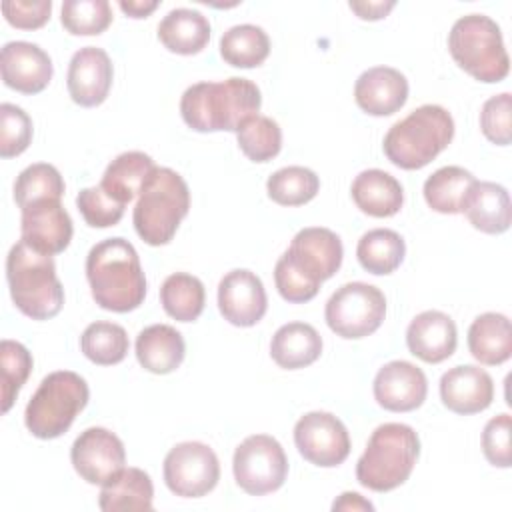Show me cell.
Here are the masks:
<instances>
[{
    "instance_id": "1",
    "label": "cell",
    "mask_w": 512,
    "mask_h": 512,
    "mask_svg": "<svg viewBox=\"0 0 512 512\" xmlns=\"http://www.w3.org/2000/svg\"><path fill=\"white\" fill-rule=\"evenodd\" d=\"M342 256V240L336 232L320 226L302 228L274 266L280 296L294 304L312 300L320 284L338 272Z\"/></svg>"
},
{
    "instance_id": "2",
    "label": "cell",
    "mask_w": 512,
    "mask_h": 512,
    "mask_svg": "<svg viewBox=\"0 0 512 512\" xmlns=\"http://www.w3.org/2000/svg\"><path fill=\"white\" fill-rule=\"evenodd\" d=\"M86 278L96 304L110 312L136 310L146 296V276L136 248L116 236L90 248Z\"/></svg>"
},
{
    "instance_id": "3",
    "label": "cell",
    "mask_w": 512,
    "mask_h": 512,
    "mask_svg": "<svg viewBox=\"0 0 512 512\" xmlns=\"http://www.w3.org/2000/svg\"><path fill=\"white\" fill-rule=\"evenodd\" d=\"M260 106V88L238 76L192 84L180 98L182 120L196 132H236L246 118L258 114Z\"/></svg>"
},
{
    "instance_id": "4",
    "label": "cell",
    "mask_w": 512,
    "mask_h": 512,
    "mask_svg": "<svg viewBox=\"0 0 512 512\" xmlns=\"http://www.w3.org/2000/svg\"><path fill=\"white\" fill-rule=\"evenodd\" d=\"M6 280L12 302L24 316L48 320L62 310L64 288L56 276L54 258L24 240L16 242L6 256Z\"/></svg>"
},
{
    "instance_id": "5",
    "label": "cell",
    "mask_w": 512,
    "mask_h": 512,
    "mask_svg": "<svg viewBox=\"0 0 512 512\" xmlns=\"http://www.w3.org/2000/svg\"><path fill=\"white\" fill-rule=\"evenodd\" d=\"M420 438L402 422L380 424L368 438L356 464V480L374 492H390L402 486L418 460Z\"/></svg>"
},
{
    "instance_id": "6",
    "label": "cell",
    "mask_w": 512,
    "mask_h": 512,
    "mask_svg": "<svg viewBox=\"0 0 512 512\" xmlns=\"http://www.w3.org/2000/svg\"><path fill=\"white\" fill-rule=\"evenodd\" d=\"M454 138V118L438 104H424L390 126L382 148L386 158L402 170L430 164Z\"/></svg>"
},
{
    "instance_id": "7",
    "label": "cell",
    "mask_w": 512,
    "mask_h": 512,
    "mask_svg": "<svg viewBox=\"0 0 512 512\" xmlns=\"http://www.w3.org/2000/svg\"><path fill=\"white\" fill-rule=\"evenodd\" d=\"M190 210V190L186 180L172 168L156 166L144 182L132 222L136 234L150 246L168 244Z\"/></svg>"
},
{
    "instance_id": "8",
    "label": "cell",
    "mask_w": 512,
    "mask_h": 512,
    "mask_svg": "<svg viewBox=\"0 0 512 512\" xmlns=\"http://www.w3.org/2000/svg\"><path fill=\"white\" fill-rule=\"evenodd\" d=\"M86 380L72 370H56L42 378L24 410L28 432L40 440H52L68 432L78 412L88 404Z\"/></svg>"
},
{
    "instance_id": "9",
    "label": "cell",
    "mask_w": 512,
    "mask_h": 512,
    "mask_svg": "<svg viewBox=\"0 0 512 512\" xmlns=\"http://www.w3.org/2000/svg\"><path fill=\"white\" fill-rule=\"evenodd\" d=\"M448 50L454 62L480 82L494 84L510 72L500 26L490 16L468 14L458 18L448 34Z\"/></svg>"
},
{
    "instance_id": "10",
    "label": "cell",
    "mask_w": 512,
    "mask_h": 512,
    "mask_svg": "<svg viewBox=\"0 0 512 512\" xmlns=\"http://www.w3.org/2000/svg\"><path fill=\"white\" fill-rule=\"evenodd\" d=\"M386 316V298L380 288L366 282L342 284L326 302L328 328L346 340L374 334Z\"/></svg>"
},
{
    "instance_id": "11",
    "label": "cell",
    "mask_w": 512,
    "mask_h": 512,
    "mask_svg": "<svg viewBox=\"0 0 512 512\" xmlns=\"http://www.w3.org/2000/svg\"><path fill=\"white\" fill-rule=\"evenodd\" d=\"M236 484L250 496H264L278 490L288 476V458L280 442L268 434L244 438L232 458Z\"/></svg>"
},
{
    "instance_id": "12",
    "label": "cell",
    "mask_w": 512,
    "mask_h": 512,
    "mask_svg": "<svg viewBox=\"0 0 512 512\" xmlns=\"http://www.w3.org/2000/svg\"><path fill=\"white\" fill-rule=\"evenodd\" d=\"M164 482L180 498H200L220 480L216 452L204 442H180L164 458Z\"/></svg>"
},
{
    "instance_id": "13",
    "label": "cell",
    "mask_w": 512,
    "mask_h": 512,
    "mask_svg": "<svg viewBox=\"0 0 512 512\" xmlns=\"http://www.w3.org/2000/svg\"><path fill=\"white\" fill-rule=\"evenodd\" d=\"M294 444L314 466L334 468L350 454V436L342 420L330 412H308L294 426Z\"/></svg>"
},
{
    "instance_id": "14",
    "label": "cell",
    "mask_w": 512,
    "mask_h": 512,
    "mask_svg": "<svg viewBox=\"0 0 512 512\" xmlns=\"http://www.w3.org/2000/svg\"><path fill=\"white\" fill-rule=\"evenodd\" d=\"M74 470L88 484H104L126 464V450L122 440L100 426L86 428L70 448Z\"/></svg>"
},
{
    "instance_id": "15",
    "label": "cell",
    "mask_w": 512,
    "mask_h": 512,
    "mask_svg": "<svg viewBox=\"0 0 512 512\" xmlns=\"http://www.w3.org/2000/svg\"><path fill=\"white\" fill-rule=\"evenodd\" d=\"M20 232V240L30 244L34 250L54 256L68 248L74 226L60 200L46 198L22 208Z\"/></svg>"
},
{
    "instance_id": "16",
    "label": "cell",
    "mask_w": 512,
    "mask_h": 512,
    "mask_svg": "<svg viewBox=\"0 0 512 512\" xmlns=\"http://www.w3.org/2000/svg\"><path fill=\"white\" fill-rule=\"evenodd\" d=\"M218 308L224 320L234 326L248 328L258 324L268 308L262 280L246 268L230 270L218 284Z\"/></svg>"
},
{
    "instance_id": "17",
    "label": "cell",
    "mask_w": 512,
    "mask_h": 512,
    "mask_svg": "<svg viewBox=\"0 0 512 512\" xmlns=\"http://www.w3.org/2000/svg\"><path fill=\"white\" fill-rule=\"evenodd\" d=\"M112 60L96 46H84L74 52L68 64L66 86L70 98L84 108H94L102 104L112 86Z\"/></svg>"
},
{
    "instance_id": "18",
    "label": "cell",
    "mask_w": 512,
    "mask_h": 512,
    "mask_svg": "<svg viewBox=\"0 0 512 512\" xmlns=\"http://www.w3.org/2000/svg\"><path fill=\"white\" fill-rule=\"evenodd\" d=\"M374 398L390 412H410L422 406L428 394V380L422 368L406 360L384 364L374 378Z\"/></svg>"
},
{
    "instance_id": "19",
    "label": "cell",
    "mask_w": 512,
    "mask_h": 512,
    "mask_svg": "<svg viewBox=\"0 0 512 512\" xmlns=\"http://www.w3.org/2000/svg\"><path fill=\"white\" fill-rule=\"evenodd\" d=\"M0 68L4 84L22 94L42 92L54 74L48 52L24 40L6 42L2 46Z\"/></svg>"
},
{
    "instance_id": "20",
    "label": "cell",
    "mask_w": 512,
    "mask_h": 512,
    "mask_svg": "<svg viewBox=\"0 0 512 512\" xmlns=\"http://www.w3.org/2000/svg\"><path fill=\"white\" fill-rule=\"evenodd\" d=\"M442 404L456 414H476L486 410L494 400L492 376L480 366L460 364L440 378Z\"/></svg>"
},
{
    "instance_id": "21",
    "label": "cell",
    "mask_w": 512,
    "mask_h": 512,
    "mask_svg": "<svg viewBox=\"0 0 512 512\" xmlns=\"http://www.w3.org/2000/svg\"><path fill=\"white\" fill-rule=\"evenodd\" d=\"M354 100L370 116H390L406 104L408 80L390 66L368 68L354 84Z\"/></svg>"
},
{
    "instance_id": "22",
    "label": "cell",
    "mask_w": 512,
    "mask_h": 512,
    "mask_svg": "<svg viewBox=\"0 0 512 512\" xmlns=\"http://www.w3.org/2000/svg\"><path fill=\"white\" fill-rule=\"evenodd\" d=\"M458 344L454 320L440 310L420 312L406 330V346L416 358L438 364L450 358Z\"/></svg>"
},
{
    "instance_id": "23",
    "label": "cell",
    "mask_w": 512,
    "mask_h": 512,
    "mask_svg": "<svg viewBox=\"0 0 512 512\" xmlns=\"http://www.w3.org/2000/svg\"><path fill=\"white\" fill-rule=\"evenodd\" d=\"M460 212L466 214L476 230L484 234H502L512 222L510 194L502 184L476 180L464 196Z\"/></svg>"
},
{
    "instance_id": "24",
    "label": "cell",
    "mask_w": 512,
    "mask_h": 512,
    "mask_svg": "<svg viewBox=\"0 0 512 512\" xmlns=\"http://www.w3.org/2000/svg\"><path fill=\"white\" fill-rule=\"evenodd\" d=\"M186 354L182 334L170 324L146 326L136 338V358L152 374L174 372Z\"/></svg>"
},
{
    "instance_id": "25",
    "label": "cell",
    "mask_w": 512,
    "mask_h": 512,
    "mask_svg": "<svg viewBox=\"0 0 512 512\" xmlns=\"http://www.w3.org/2000/svg\"><path fill=\"white\" fill-rule=\"evenodd\" d=\"M356 206L374 218L394 216L404 204L402 184L388 172L370 168L360 172L350 188Z\"/></svg>"
},
{
    "instance_id": "26",
    "label": "cell",
    "mask_w": 512,
    "mask_h": 512,
    "mask_svg": "<svg viewBox=\"0 0 512 512\" xmlns=\"http://www.w3.org/2000/svg\"><path fill=\"white\" fill-rule=\"evenodd\" d=\"M322 354V336L312 324L288 322L270 340L272 360L286 370H298L316 362Z\"/></svg>"
},
{
    "instance_id": "27",
    "label": "cell",
    "mask_w": 512,
    "mask_h": 512,
    "mask_svg": "<svg viewBox=\"0 0 512 512\" xmlns=\"http://www.w3.org/2000/svg\"><path fill=\"white\" fill-rule=\"evenodd\" d=\"M470 354L486 366L504 364L512 356V326L500 312H484L468 328Z\"/></svg>"
},
{
    "instance_id": "28",
    "label": "cell",
    "mask_w": 512,
    "mask_h": 512,
    "mask_svg": "<svg viewBox=\"0 0 512 512\" xmlns=\"http://www.w3.org/2000/svg\"><path fill=\"white\" fill-rule=\"evenodd\" d=\"M154 168L156 164L148 154L140 150L122 152L106 166L98 186L114 202L126 206L136 194H140L144 182Z\"/></svg>"
},
{
    "instance_id": "29",
    "label": "cell",
    "mask_w": 512,
    "mask_h": 512,
    "mask_svg": "<svg viewBox=\"0 0 512 512\" xmlns=\"http://www.w3.org/2000/svg\"><path fill=\"white\" fill-rule=\"evenodd\" d=\"M158 40L176 54H198L210 40L208 18L192 8H174L158 24Z\"/></svg>"
},
{
    "instance_id": "30",
    "label": "cell",
    "mask_w": 512,
    "mask_h": 512,
    "mask_svg": "<svg viewBox=\"0 0 512 512\" xmlns=\"http://www.w3.org/2000/svg\"><path fill=\"white\" fill-rule=\"evenodd\" d=\"M154 486L150 476L140 468H122L102 484L98 506L104 512L152 510Z\"/></svg>"
},
{
    "instance_id": "31",
    "label": "cell",
    "mask_w": 512,
    "mask_h": 512,
    "mask_svg": "<svg viewBox=\"0 0 512 512\" xmlns=\"http://www.w3.org/2000/svg\"><path fill=\"white\" fill-rule=\"evenodd\" d=\"M404 238L390 228H374L362 234L356 246V258L360 266L376 276L392 274L404 260Z\"/></svg>"
},
{
    "instance_id": "32",
    "label": "cell",
    "mask_w": 512,
    "mask_h": 512,
    "mask_svg": "<svg viewBox=\"0 0 512 512\" xmlns=\"http://www.w3.org/2000/svg\"><path fill=\"white\" fill-rule=\"evenodd\" d=\"M476 182L474 174L462 166H442L424 182L426 204L440 214H458L470 186Z\"/></svg>"
},
{
    "instance_id": "33",
    "label": "cell",
    "mask_w": 512,
    "mask_h": 512,
    "mask_svg": "<svg viewBox=\"0 0 512 512\" xmlns=\"http://www.w3.org/2000/svg\"><path fill=\"white\" fill-rule=\"evenodd\" d=\"M206 290L200 278L174 272L160 286V304L168 316L178 322H194L204 310Z\"/></svg>"
},
{
    "instance_id": "34",
    "label": "cell",
    "mask_w": 512,
    "mask_h": 512,
    "mask_svg": "<svg viewBox=\"0 0 512 512\" xmlns=\"http://www.w3.org/2000/svg\"><path fill=\"white\" fill-rule=\"evenodd\" d=\"M270 54V38L256 24H236L220 38V56L236 68H256Z\"/></svg>"
},
{
    "instance_id": "35",
    "label": "cell",
    "mask_w": 512,
    "mask_h": 512,
    "mask_svg": "<svg viewBox=\"0 0 512 512\" xmlns=\"http://www.w3.org/2000/svg\"><path fill=\"white\" fill-rule=\"evenodd\" d=\"M128 348L130 342L126 330L114 322H92L80 336L82 354L98 366H112L122 362L128 354Z\"/></svg>"
},
{
    "instance_id": "36",
    "label": "cell",
    "mask_w": 512,
    "mask_h": 512,
    "mask_svg": "<svg viewBox=\"0 0 512 512\" xmlns=\"http://www.w3.org/2000/svg\"><path fill=\"white\" fill-rule=\"evenodd\" d=\"M320 190V178L314 170L304 166H286L276 170L268 182V198L280 206H302L310 202Z\"/></svg>"
},
{
    "instance_id": "37",
    "label": "cell",
    "mask_w": 512,
    "mask_h": 512,
    "mask_svg": "<svg viewBox=\"0 0 512 512\" xmlns=\"http://www.w3.org/2000/svg\"><path fill=\"white\" fill-rule=\"evenodd\" d=\"M236 140L248 160L268 162L274 156H278L282 148V130L276 120L262 114H254L238 126Z\"/></svg>"
},
{
    "instance_id": "38",
    "label": "cell",
    "mask_w": 512,
    "mask_h": 512,
    "mask_svg": "<svg viewBox=\"0 0 512 512\" xmlns=\"http://www.w3.org/2000/svg\"><path fill=\"white\" fill-rule=\"evenodd\" d=\"M64 196V180L56 166L48 162H36L26 166L16 182H14V200L22 208H26L32 202L56 198L62 200Z\"/></svg>"
},
{
    "instance_id": "39",
    "label": "cell",
    "mask_w": 512,
    "mask_h": 512,
    "mask_svg": "<svg viewBox=\"0 0 512 512\" xmlns=\"http://www.w3.org/2000/svg\"><path fill=\"white\" fill-rule=\"evenodd\" d=\"M32 354L28 352V348L16 340H8L4 338L0 342V372H2V412L6 414L20 388L24 386V382L28 380L30 372H32Z\"/></svg>"
},
{
    "instance_id": "40",
    "label": "cell",
    "mask_w": 512,
    "mask_h": 512,
    "mask_svg": "<svg viewBox=\"0 0 512 512\" xmlns=\"http://www.w3.org/2000/svg\"><path fill=\"white\" fill-rule=\"evenodd\" d=\"M60 20L74 36H94L110 26L112 8L108 0H66Z\"/></svg>"
},
{
    "instance_id": "41",
    "label": "cell",
    "mask_w": 512,
    "mask_h": 512,
    "mask_svg": "<svg viewBox=\"0 0 512 512\" xmlns=\"http://www.w3.org/2000/svg\"><path fill=\"white\" fill-rule=\"evenodd\" d=\"M32 140V120L16 104H0V156L12 158L22 154Z\"/></svg>"
},
{
    "instance_id": "42",
    "label": "cell",
    "mask_w": 512,
    "mask_h": 512,
    "mask_svg": "<svg viewBox=\"0 0 512 512\" xmlns=\"http://www.w3.org/2000/svg\"><path fill=\"white\" fill-rule=\"evenodd\" d=\"M76 206L86 224L92 228H108L118 224L126 208L124 204H118L106 196L100 186L80 190L76 196Z\"/></svg>"
},
{
    "instance_id": "43",
    "label": "cell",
    "mask_w": 512,
    "mask_h": 512,
    "mask_svg": "<svg viewBox=\"0 0 512 512\" xmlns=\"http://www.w3.org/2000/svg\"><path fill=\"white\" fill-rule=\"evenodd\" d=\"M510 114H512V96H510V92H502L498 96L488 98L484 102L482 110H480L482 134L498 146H508L510 140H512Z\"/></svg>"
},
{
    "instance_id": "44",
    "label": "cell",
    "mask_w": 512,
    "mask_h": 512,
    "mask_svg": "<svg viewBox=\"0 0 512 512\" xmlns=\"http://www.w3.org/2000/svg\"><path fill=\"white\" fill-rule=\"evenodd\" d=\"M510 414H498L486 422L482 430V452L492 466L510 468L512 466V448H510Z\"/></svg>"
},
{
    "instance_id": "45",
    "label": "cell",
    "mask_w": 512,
    "mask_h": 512,
    "mask_svg": "<svg viewBox=\"0 0 512 512\" xmlns=\"http://www.w3.org/2000/svg\"><path fill=\"white\" fill-rule=\"evenodd\" d=\"M52 12L50 0H4L2 14L8 24L20 30H34L48 22Z\"/></svg>"
},
{
    "instance_id": "46",
    "label": "cell",
    "mask_w": 512,
    "mask_h": 512,
    "mask_svg": "<svg viewBox=\"0 0 512 512\" xmlns=\"http://www.w3.org/2000/svg\"><path fill=\"white\" fill-rule=\"evenodd\" d=\"M348 6L362 20H380L396 6V2L394 0H388V2H350Z\"/></svg>"
},
{
    "instance_id": "47",
    "label": "cell",
    "mask_w": 512,
    "mask_h": 512,
    "mask_svg": "<svg viewBox=\"0 0 512 512\" xmlns=\"http://www.w3.org/2000/svg\"><path fill=\"white\" fill-rule=\"evenodd\" d=\"M118 6L130 18H146L158 8V0H130V2L122 0Z\"/></svg>"
},
{
    "instance_id": "48",
    "label": "cell",
    "mask_w": 512,
    "mask_h": 512,
    "mask_svg": "<svg viewBox=\"0 0 512 512\" xmlns=\"http://www.w3.org/2000/svg\"><path fill=\"white\" fill-rule=\"evenodd\" d=\"M332 510H374V506L356 492H344L338 500H334Z\"/></svg>"
}]
</instances>
